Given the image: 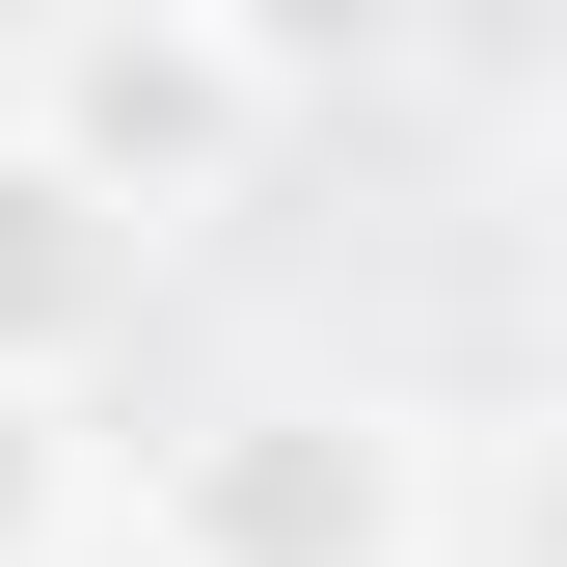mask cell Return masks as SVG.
I'll return each mask as SVG.
<instances>
[{"label":"cell","instance_id":"cell-1","mask_svg":"<svg viewBox=\"0 0 567 567\" xmlns=\"http://www.w3.org/2000/svg\"><path fill=\"white\" fill-rule=\"evenodd\" d=\"M135 567H433V433L405 405H324V379H244V405L163 433Z\"/></svg>","mask_w":567,"mask_h":567},{"label":"cell","instance_id":"cell-2","mask_svg":"<svg viewBox=\"0 0 567 567\" xmlns=\"http://www.w3.org/2000/svg\"><path fill=\"white\" fill-rule=\"evenodd\" d=\"M0 135H54V163H82L109 217L163 244V217H217V189H244V135H270V82H244L217 28H189V0H82V28H54L28 82H0Z\"/></svg>","mask_w":567,"mask_h":567},{"label":"cell","instance_id":"cell-3","mask_svg":"<svg viewBox=\"0 0 567 567\" xmlns=\"http://www.w3.org/2000/svg\"><path fill=\"white\" fill-rule=\"evenodd\" d=\"M109 298H135V217L54 163V135H0V379H82Z\"/></svg>","mask_w":567,"mask_h":567},{"label":"cell","instance_id":"cell-4","mask_svg":"<svg viewBox=\"0 0 567 567\" xmlns=\"http://www.w3.org/2000/svg\"><path fill=\"white\" fill-rule=\"evenodd\" d=\"M189 28H217L244 82H270V109H324V82H379V54L433 28V0H189Z\"/></svg>","mask_w":567,"mask_h":567},{"label":"cell","instance_id":"cell-5","mask_svg":"<svg viewBox=\"0 0 567 567\" xmlns=\"http://www.w3.org/2000/svg\"><path fill=\"white\" fill-rule=\"evenodd\" d=\"M54 540H82V405L0 379V567H54Z\"/></svg>","mask_w":567,"mask_h":567}]
</instances>
